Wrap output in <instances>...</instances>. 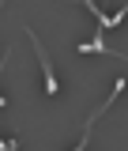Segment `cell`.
Returning a JSON list of instances; mask_svg holds the SVG:
<instances>
[{
    "label": "cell",
    "instance_id": "1",
    "mask_svg": "<svg viewBox=\"0 0 128 151\" xmlns=\"http://www.w3.org/2000/svg\"><path fill=\"white\" fill-rule=\"evenodd\" d=\"M26 34H30V42H34V53H38V60H41V72H45V94H56L60 87H56V76H53V64H49V57H45V45L38 42V34L30 30V27H23Z\"/></svg>",
    "mask_w": 128,
    "mask_h": 151
}]
</instances>
